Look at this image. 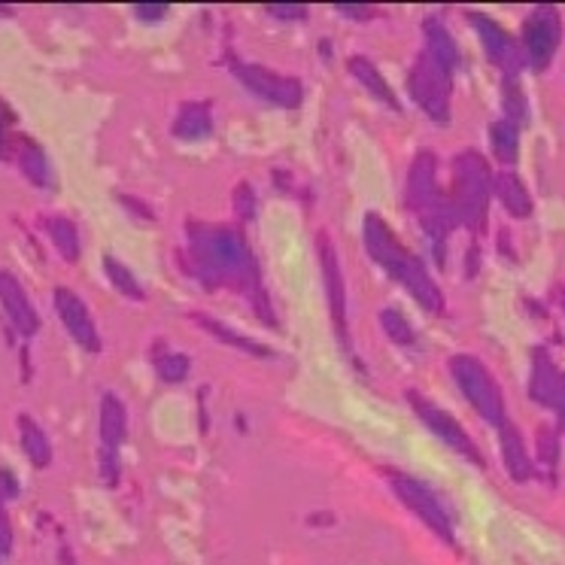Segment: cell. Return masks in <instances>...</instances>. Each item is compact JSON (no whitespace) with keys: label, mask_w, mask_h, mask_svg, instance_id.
Masks as SVG:
<instances>
[{"label":"cell","mask_w":565,"mask_h":565,"mask_svg":"<svg viewBox=\"0 0 565 565\" xmlns=\"http://www.w3.org/2000/svg\"><path fill=\"white\" fill-rule=\"evenodd\" d=\"M189 271L207 283L210 289L222 286V283H234L237 289H244L253 295V304L259 307L262 319L271 322V307L256 283V259L247 247V240L240 237V231L234 228H204V225H192V240H189Z\"/></svg>","instance_id":"6da1fadb"},{"label":"cell","mask_w":565,"mask_h":565,"mask_svg":"<svg viewBox=\"0 0 565 565\" xmlns=\"http://www.w3.org/2000/svg\"><path fill=\"white\" fill-rule=\"evenodd\" d=\"M365 247H368L371 259H374L389 277H395L401 286H405L426 310L444 313V295H441V289L435 286V280L429 277L426 265H423L408 247L398 244L395 231H392L377 213H368V216H365Z\"/></svg>","instance_id":"7a4b0ae2"},{"label":"cell","mask_w":565,"mask_h":565,"mask_svg":"<svg viewBox=\"0 0 565 565\" xmlns=\"http://www.w3.org/2000/svg\"><path fill=\"white\" fill-rule=\"evenodd\" d=\"M493 195V174L487 168L480 152L468 149L462 155H456L453 161V213L462 225H468L471 231H480L487 225V204Z\"/></svg>","instance_id":"3957f363"},{"label":"cell","mask_w":565,"mask_h":565,"mask_svg":"<svg viewBox=\"0 0 565 565\" xmlns=\"http://www.w3.org/2000/svg\"><path fill=\"white\" fill-rule=\"evenodd\" d=\"M450 374H453L456 386L462 389V395L471 401L474 411L483 420L499 426V429L508 423L502 389H499L496 377L490 374V368L483 365L480 359H474V356H453L450 359Z\"/></svg>","instance_id":"277c9868"},{"label":"cell","mask_w":565,"mask_h":565,"mask_svg":"<svg viewBox=\"0 0 565 565\" xmlns=\"http://www.w3.org/2000/svg\"><path fill=\"white\" fill-rule=\"evenodd\" d=\"M450 76L429 52L417 58L411 70V95L432 122L450 119Z\"/></svg>","instance_id":"5b68a950"},{"label":"cell","mask_w":565,"mask_h":565,"mask_svg":"<svg viewBox=\"0 0 565 565\" xmlns=\"http://www.w3.org/2000/svg\"><path fill=\"white\" fill-rule=\"evenodd\" d=\"M389 483H392V490L395 496L405 502L429 529H435L444 541H453V523H450V514L447 508L438 502V496L426 487L423 480L411 477V474H401V471H386Z\"/></svg>","instance_id":"8992f818"},{"label":"cell","mask_w":565,"mask_h":565,"mask_svg":"<svg viewBox=\"0 0 565 565\" xmlns=\"http://www.w3.org/2000/svg\"><path fill=\"white\" fill-rule=\"evenodd\" d=\"M562 37V22L553 7H535L523 22V61L532 70H547Z\"/></svg>","instance_id":"52a82bcc"},{"label":"cell","mask_w":565,"mask_h":565,"mask_svg":"<svg viewBox=\"0 0 565 565\" xmlns=\"http://www.w3.org/2000/svg\"><path fill=\"white\" fill-rule=\"evenodd\" d=\"M408 401H411V408L417 411V417L423 420V426L432 432V435H438L450 450H456V453H462L465 459H471V462H477V465H483V459H480V450L474 447V441L465 435V429L447 414V411H441L432 398H426V395H420L417 389H411L408 392Z\"/></svg>","instance_id":"ba28073f"},{"label":"cell","mask_w":565,"mask_h":565,"mask_svg":"<svg viewBox=\"0 0 565 565\" xmlns=\"http://www.w3.org/2000/svg\"><path fill=\"white\" fill-rule=\"evenodd\" d=\"M128 432V414L125 405L113 395L104 392L101 398V477L116 487L119 483V447Z\"/></svg>","instance_id":"9c48e42d"},{"label":"cell","mask_w":565,"mask_h":565,"mask_svg":"<svg viewBox=\"0 0 565 565\" xmlns=\"http://www.w3.org/2000/svg\"><path fill=\"white\" fill-rule=\"evenodd\" d=\"M234 73L253 95H259V98H265L277 107H298L301 98H304V89H301L298 79L271 73L268 67H253V64H237L234 61Z\"/></svg>","instance_id":"30bf717a"},{"label":"cell","mask_w":565,"mask_h":565,"mask_svg":"<svg viewBox=\"0 0 565 565\" xmlns=\"http://www.w3.org/2000/svg\"><path fill=\"white\" fill-rule=\"evenodd\" d=\"M52 304H55L58 319L64 322V329L70 332V338H73L79 347H83V350L98 353V350H101V335H98V329H95V322H92V313H89L86 301L79 298L73 289L58 286V289L52 292Z\"/></svg>","instance_id":"8fae6325"},{"label":"cell","mask_w":565,"mask_h":565,"mask_svg":"<svg viewBox=\"0 0 565 565\" xmlns=\"http://www.w3.org/2000/svg\"><path fill=\"white\" fill-rule=\"evenodd\" d=\"M468 22H471V28L477 31L483 49H487V58H490L505 76H517V70L523 67V52H520V46L514 43V37H511L499 22H493L490 16H483V13H468Z\"/></svg>","instance_id":"7c38bea8"},{"label":"cell","mask_w":565,"mask_h":565,"mask_svg":"<svg viewBox=\"0 0 565 565\" xmlns=\"http://www.w3.org/2000/svg\"><path fill=\"white\" fill-rule=\"evenodd\" d=\"M529 395L538 405L550 408L559 423L565 426V371L556 368V362L547 356V350L532 353V380H529Z\"/></svg>","instance_id":"4fadbf2b"},{"label":"cell","mask_w":565,"mask_h":565,"mask_svg":"<svg viewBox=\"0 0 565 565\" xmlns=\"http://www.w3.org/2000/svg\"><path fill=\"white\" fill-rule=\"evenodd\" d=\"M319 262H322V280H326V298H329L335 329H338L341 341L347 344V286H344V274L338 265V253L329 237H319Z\"/></svg>","instance_id":"5bb4252c"},{"label":"cell","mask_w":565,"mask_h":565,"mask_svg":"<svg viewBox=\"0 0 565 565\" xmlns=\"http://www.w3.org/2000/svg\"><path fill=\"white\" fill-rule=\"evenodd\" d=\"M0 304H4V310H7V316H10V322L16 326L19 335H25V338L37 335L40 316H37L34 304L28 301L22 283L10 271H0Z\"/></svg>","instance_id":"9a60e30c"},{"label":"cell","mask_w":565,"mask_h":565,"mask_svg":"<svg viewBox=\"0 0 565 565\" xmlns=\"http://www.w3.org/2000/svg\"><path fill=\"white\" fill-rule=\"evenodd\" d=\"M493 192H496V198L502 201V207L514 216V219H529L532 216V195H529V189L523 186V180L514 174V171H499L496 177H493Z\"/></svg>","instance_id":"2e32d148"},{"label":"cell","mask_w":565,"mask_h":565,"mask_svg":"<svg viewBox=\"0 0 565 565\" xmlns=\"http://www.w3.org/2000/svg\"><path fill=\"white\" fill-rule=\"evenodd\" d=\"M499 432H502L499 438H502V459H505L508 474H511L517 483H526V480L535 474V465H532V456H529V450H526V444H523V435H520L511 423H505Z\"/></svg>","instance_id":"e0dca14e"},{"label":"cell","mask_w":565,"mask_h":565,"mask_svg":"<svg viewBox=\"0 0 565 565\" xmlns=\"http://www.w3.org/2000/svg\"><path fill=\"white\" fill-rule=\"evenodd\" d=\"M423 34H426V52L447 70V73H453L456 67H459V46H456V40L450 37V31L441 25V19H426L423 22Z\"/></svg>","instance_id":"ac0fdd59"},{"label":"cell","mask_w":565,"mask_h":565,"mask_svg":"<svg viewBox=\"0 0 565 565\" xmlns=\"http://www.w3.org/2000/svg\"><path fill=\"white\" fill-rule=\"evenodd\" d=\"M16 161H19L22 174H25L34 186H40V189L52 186V168H49V161H46V152H43L34 140L22 137V140L16 143Z\"/></svg>","instance_id":"d6986e66"},{"label":"cell","mask_w":565,"mask_h":565,"mask_svg":"<svg viewBox=\"0 0 565 565\" xmlns=\"http://www.w3.org/2000/svg\"><path fill=\"white\" fill-rule=\"evenodd\" d=\"M213 131V116L207 104H186L174 122V134L180 140H201Z\"/></svg>","instance_id":"ffe728a7"},{"label":"cell","mask_w":565,"mask_h":565,"mask_svg":"<svg viewBox=\"0 0 565 565\" xmlns=\"http://www.w3.org/2000/svg\"><path fill=\"white\" fill-rule=\"evenodd\" d=\"M350 73L359 79L362 86H368V89H371V95H374V98H380L386 107H392V110H398V107H401V104H398V98L392 95L389 83H386V79L377 73V67H374L368 58H362V55L350 58Z\"/></svg>","instance_id":"44dd1931"},{"label":"cell","mask_w":565,"mask_h":565,"mask_svg":"<svg viewBox=\"0 0 565 565\" xmlns=\"http://www.w3.org/2000/svg\"><path fill=\"white\" fill-rule=\"evenodd\" d=\"M19 435H22V450L28 453V459H31L37 468H46L49 459H52V444H49L46 432H43L28 414L19 417Z\"/></svg>","instance_id":"7402d4cb"},{"label":"cell","mask_w":565,"mask_h":565,"mask_svg":"<svg viewBox=\"0 0 565 565\" xmlns=\"http://www.w3.org/2000/svg\"><path fill=\"white\" fill-rule=\"evenodd\" d=\"M46 231L52 237L55 250L61 253L64 262H76L79 259V231L67 216H49L46 219Z\"/></svg>","instance_id":"603a6c76"},{"label":"cell","mask_w":565,"mask_h":565,"mask_svg":"<svg viewBox=\"0 0 565 565\" xmlns=\"http://www.w3.org/2000/svg\"><path fill=\"white\" fill-rule=\"evenodd\" d=\"M490 140H493V152H496V158L502 161L505 168H511L514 161H517V143H520V128L514 125V122H508V119H499V122H493V128H490Z\"/></svg>","instance_id":"cb8c5ba5"},{"label":"cell","mask_w":565,"mask_h":565,"mask_svg":"<svg viewBox=\"0 0 565 565\" xmlns=\"http://www.w3.org/2000/svg\"><path fill=\"white\" fill-rule=\"evenodd\" d=\"M502 107H505V119L514 122L517 128L526 125L529 119V104H526V95L517 83V76H505V86H502Z\"/></svg>","instance_id":"d4e9b609"},{"label":"cell","mask_w":565,"mask_h":565,"mask_svg":"<svg viewBox=\"0 0 565 565\" xmlns=\"http://www.w3.org/2000/svg\"><path fill=\"white\" fill-rule=\"evenodd\" d=\"M380 326H383V332H386L395 344H401V347H414V344H417L414 326H411V322L401 316L398 310H392V307H386V310L380 313Z\"/></svg>","instance_id":"484cf974"},{"label":"cell","mask_w":565,"mask_h":565,"mask_svg":"<svg viewBox=\"0 0 565 565\" xmlns=\"http://www.w3.org/2000/svg\"><path fill=\"white\" fill-rule=\"evenodd\" d=\"M195 319L201 322V326H204L207 332L219 335V341H225V344H234V347H240V350H247V353H253V356H271V350H268V347H262V344H253V341H247L244 335H237V332L225 329V326H222V322H216V319H204L201 313H195Z\"/></svg>","instance_id":"4316f807"},{"label":"cell","mask_w":565,"mask_h":565,"mask_svg":"<svg viewBox=\"0 0 565 565\" xmlns=\"http://www.w3.org/2000/svg\"><path fill=\"white\" fill-rule=\"evenodd\" d=\"M104 271H107V277H110V283L122 292V295H128V298H143V289H140V283H137V277L119 262V259H113V256H104Z\"/></svg>","instance_id":"83f0119b"},{"label":"cell","mask_w":565,"mask_h":565,"mask_svg":"<svg viewBox=\"0 0 565 565\" xmlns=\"http://www.w3.org/2000/svg\"><path fill=\"white\" fill-rule=\"evenodd\" d=\"M155 371H158V377L165 380V383H180V380L189 374V359H186V356H177V353L161 356V359L155 362Z\"/></svg>","instance_id":"f1b7e54d"},{"label":"cell","mask_w":565,"mask_h":565,"mask_svg":"<svg viewBox=\"0 0 565 565\" xmlns=\"http://www.w3.org/2000/svg\"><path fill=\"white\" fill-rule=\"evenodd\" d=\"M538 459H541V465H547L550 474L556 471V462H559V435L553 429H541V435H538Z\"/></svg>","instance_id":"f546056e"},{"label":"cell","mask_w":565,"mask_h":565,"mask_svg":"<svg viewBox=\"0 0 565 565\" xmlns=\"http://www.w3.org/2000/svg\"><path fill=\"white\" fill-rule=\"evenodd\" d=\"M234 210L240 219H253L256 216V192H250L247 183H240L234 192Z\"/></svg>","instance_id":"4dcf8cb0"},{"label":"cell","mask_w":565,"mask_h":565,"mask_svg":"<svg viewBox=\"0 0 565 565\" xmlns=\"http://www.w3.org/2000/svg\"><path fill=\"white\" fill-rule=\"evenodd\" d=\"M134 16H137L140 22L152 25V22H161V19L168 16V7H165V4H137V7H134Z\"/></svg>","instance_id":"1f68e13d"},{"label":"cell","mask_w":565,"mask_h":565,"mask_svg":"<svg viewBox=\"0 0 565 565\" xmlns=\"http://www.w3.org/2000/svg\"><path fill=\"white\" fill-rule=\"evenodd\" d=\"M13 550V529H10V517L4 511V502H0V556H7Z\"/></svg>","instance_id":"d6a6232c"},{"label":"cell","mask_w":565,"mask_h":565,"mask_svg":"<svg viewBox=\"0 0 565 565\" xmlns=\"http://www.w3.org/2000/svg\"><path fill=\"white\" fill-rule=\"evenodd\" d=\"M268 13L271 16H277V19H304L307 16V7H298V4H274V7H268Z\"/></svg>","instance_id":"836d02e7"},{"label":"cell","mask_w":565,"mask_h":565,"mask_svg":"<svg viewBox=\"0 0 565 565\" xmlns=\"http://www.w3.org/2000/svg\"><path fill=\"white\" fill-rule=\"evenodd\" d=\"M16 496H19V487H16L13 471L0 468V502H4V499H16Z\"/></svg>","instance_id":"e575fe53"},{"label":"cell","mask_w":565,"mask_h":565,"mask_svg":"<svg viewBox=\"0 0 565 565\" xmlns=\"http://www.w3.org/2000/svg\"><path fill=\"white\" fill-rule=\"evenodd\" d=\"M7 125H10V110L0 104V158L10 155V149H7Z\"/></svg>","instance_id":"d590c367"},{"label":"cell","mask_w":565,"mask_h":565,"mask_svg":"<svg viewBox=\"0 0 565 565\" xmlns=\"http://www.w3.org/2000/svg\"><path fill=\"white\" fill-rule=\"evenodd\" d=\"M338 10H341L344 16H356V19H368V16H371V7H347V4H344V7H338Z\"/></svg>","instance_id":"8d00e7d4"},{"label":"cell","mask_w":565,"mask_h":565,"mask_svg":"<svg viewBox=\"0 0 565 565\" xmlns=\"http://www.w3.org/2000/svg\"><path fill=\"white\" fill-rule=\"evenodd\" d=\"M562 307H565V292H562Z\"/></svg>","instance_id":"74e56055"}]
</instances>
